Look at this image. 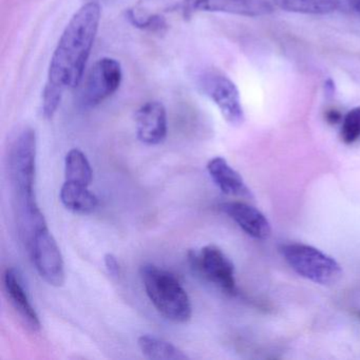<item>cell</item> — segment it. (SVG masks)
<instances>
[{
    "label": "cell",
    "instance_id": "cell-9",
    "mask_svg": "<svg viewBox=\"0 0 360 360\" xmlns=\"http://www.w3.org/2000/svg\"><path fill=\"white\" fill-rule=\"evenodd\" d=\"M191 265L205 279L229 294L236 292L235 267L216 245H206L189 256Z\"/></svg>",
    "mask_w": 360,
    "mask_h": 360
},
{
    "label": "cell",
    "instance_id": "cell-7",
    "mask_svg": "<svg viewBox=\"0 0 360 360\" xmlns=\"http://www.w3.org/2000/svg\"><path fill=\"white\" fill-rule=\"evenodd\" d=\"M201 91L216 104L229 125L239 127L244 123L243 107L239 90L233 81L219 71L203 72L198 81Z\"/></svg>",
    "mask_w": 360,
    "mask_h": 360
},
{
    "label": "cell",
    "instance_id": "cell-14",
    "mask_svg": "<svg viewBox=\"0 0 360 360\" xmlns=\"http://www.w3.org/2000/svg\"><path fill=\"white\" fill-rule=\"evenodd\" d=\"M60 198L63 205L75 214H91L98 205V199L89 191V186L68 181H65Z\"/></svg>",
    "mask_w": 360,
    "mask_h": 360
},
{
    "label": "cell",
    "instance_id": "cell-3",
    "mask_svg": "<svg viewBox=\"0 0 360 360\" xmlns=\"http://www.w3.org/2000/svg\"><path fill=\"white\" fill-rule=\"evenodd\" d=\"M10 174L22 218L29 229L44 218L35 198L37 134L31 128H25L14 141L10 153Z\"/></svg>",
    "mask_w": 360,
    "mask_h": 360
},
{
    "label": "cell",
    "instance_id": "cell-15",
    "mask_svg": "<svg viewBox=\"0 0 360 360\" xmlns=\"http://www.w3.org/2000/svg\"><path fill=\"white\" fill-rule=\"evenodd\" d=\"M138 345L145 357L153 360H187V354L176 345L159 337L143 335Z\"/></svg>",
    "mask_w": 360,
    "mask_h": 360
},
{
    "label": "cell",
    "instance_id": "cell-1",
    "mask_svg": "<svg viewBox=\"0 0 360 360\" xmlns=\"http://www.w3.org/2000/svg\"><path fill=\"white\" fill-rule=\"evenodd\" d=\"M101 15V6L90 1L72 16L63 32L50 62L43 92V113L46 119L54 117L65 92L75 89L83 82Z\"/></svg>",
    "mask_w": 360,
    "mask_h": 360
},
{
    "label": "cell",
    "instance_id": "cell-8",
    "mask_svg": "<svg viewBox=\"0 0 360 360\" xmlns=\"http://www.w3.org/2000/svg\"><path fill=\"white\" fill-rule=\"evenodd\" d=\"M30 248L33 263L39 276L50 285L62 286L66 279L64 258L47 223L31 233Z\"/></svg>",
    "mask_w": 360,
    "mask_h": 360
},
{
    "label": "cell",
    "instance_id": "cell-11",
    "mask_svg": "<svg viewBox=\"0 0 360 360\" xmlns=\"http://www.w3.org/2000/svg\"><path fill=\"white\" fill-rule=\"evenodd\" d=\"M220 210L250 237L264 240L271 236V227L269 220L257 208L243 202H225L221 204Z\"/></svg>",
    "mask_w": 360,
    "mask_h": 360
},
{
    "label": "cell",
    "instance_id": "cell-21",
    "mask_svg": "<svg viewBox=\"0 0 360 360\" xmlns=\"http://www.w3.org/2000/svg\"><path fill=\"white\" fill-rule=\"evenodd\" d=\"M345 3L347 4V6H349L351 9L357 12L358 14H360V0H345Z\"/></svg>",
    "mask_w": 360,
    "mask_h": 360
},
{
    "label": "cell",
    "instance_id": "cell-16",
    "mask_svg": "<svg viewBox=\"0 0 360 360\" xmlns=\"http://www.w3.org/2000/svg\"><path fill=\"white\" fill-rule=\"evenodd\" d=\"M276 7L292 13L326 15L340 7V0H273Z\"/></svg>",
    "mask_w": 360,
    "mask_h": 360
},
{
    "label": "cell",
    "instance_id": "cell-19",
    "mask_svg": "<svg viewBox=\"0 0 360 360\" xmlns=\"http://www.w3.org/2000/svg\"><path fill=\"white\" fill-rule=\"evenodd\" d=\"M105 266L107 271L113 277H117L120 275V263L117 257L112 254H106L104 257Z\"/></svg>",
    "mask_w": 360,
    "mask_h": 360
},
{
    "label": "cell",
    "instance_id": "cell-17",
    "mask_svg": "<svg viewBox=\"0 0 360 360\" xmlns=\"http://www.w3.org/2000/svg\"><path fill=\"white\" fill-rule=\"evenodd\" d=\"M65 176L68 182L90 186L94 170L85 153L79 149H71L65 159Z\"/></svg>",
    "mask_w": 360,
    "mask_h": 360
},
{
    "label": "cell",
    "instance_id": "cell-20",
    "mask_svg": "<svg viewBox=\"0 0 360 360\" xmlns=\"http://www.w3.org/2000/svg\"><path fill=\"white\" fill-rule=\"evenodd\" d=\"M326 119L328 123L335 125V124L339 123L342 120V115L339 111L332 109V110L326 111Z\"/></svg>",
    "mask_w": 360,
    "mask_h": 360
},
{
    "label": "cell",
    "instance_id": "cell-18",
    "mask_svg": "<svg viewBox=\"0 0 360 360\" xmlns=\"http://www.w3.org/2000/svg\"><path fill=\"white\" fill-rule=\"evenodd\" d=\"M345 144H353L360 139V107L349 110L342 119L340 131Z\"/></svg>",
    "mask_w": 360,
    "mask_h": 360
},
{
    "label": "cell",
    "instance_id": "cell-6",
    "mask_svg": "<svg viewBox=\"0 0 360 360\" xmlns=\"http://www.w3.org/2000/svg\"><path fill=\"white\" fill-rule=\"evenodd\" d=\"M122 79L123 71L119 60L111 58H101L84 81L79 96V107L96 108L119 90Z\"/></svg>",
    "mask_w": 360,
    "mask_h": 360
},
{
    "label": "cell",
    "instance_id": "cell-4",
    "mask_svg": "<svg viewBox=\"0 0 360 360\" xmlns=\"http://www.w3.org/2000/svg\"><path fill=\"white\" fill-rule=\"evenodd\" d=\"M140 274L149 300L163 317L174 323L191 320V299L176 275L153 264L143 265Z\"/></svg>",
    "mask_w": 360,
    "mask_h": 360
},
{
    "label": "cell",
    "instance_id": "cell-13",
    "mask_svg": "<svg viewBox=\"0 0 360 360\" xmlns=\"http://www.w3.org/2000/svg\"><path fill=\"white\" fill-rule=\"evenodd\" d=\"M207 172L214 184L225 195L252 198L239 172H236L224 158L216 157L210 160L207 164Z\"/></svg>",
    "mask_w": 360,
    "mask_h": 360
},
{
    "label": "cell",
    "instance_id": "cell-22",
    "mask_svg": "<svg viewBox=\"0 0 360 360\" xmlns=\"http://www.w3.org/2000/svg\"><path fill=\"white\" fill-rule=\"evenodd\" d=\"M358 316H359V318H360V311H359V313H358Z\"/></svg>",
    "mask_w": 360,
    "mask_h": 360
},
{
    "label": "cell",
    "instance_id": "cell-2",
    "mask_svg": "<svg viewBox=\"0 0 360 360\" xmlns=\"http://www.w3.org/2000/svg\"><path fill=\"white\" fill-rule=\"evenodd\" d=\"M198 12H218L233 15H269L273 6L269 0H138L127 11L128 20L136 28L155 30L165 26V16L178 14L184 18Z\"/></svg>",
    "mask_w": 360,
    "mask_h": 360
},
{
    "label": "cell",
    "instance_id": "cell-10",
    "mask_svg": "<svg viewBox=\"0 0 360 360\" xmlns=\"http://www.w3.org/2000/svg\"><path fill=\"white\" fill-rule=\"evenodd\" d=\"M136 126L141 143L149 146L162 144L168 132L165 106L157 101L147 102L136 110Z\"/></svg>",
    "mask_w": 360,
    "mask_h": 360
},
{
    "label": "cell",
    "instance_id": "cell-5",
    "mask_svg": "<svg viewBox=\"0 0 360 360\" xmlns=\"http://www.w3.org/2000/svg\"><path fill=\"white\" fill-rule=\"evenodd\" d=\"M282 256L301 277L321 285L336 283L342 276L339 263L318 248L307 244L292 243L282 245Z\"/></svg>",
    "mask_w": 360,
    "mask_h": 360
},
{
    "label": "cell",
    "instance_id": "cell-12",
    "mask_svg": "<svg viewBox=\"0 0 360 360\" xmlns=\"http://www.w3.org/2000/svg\"><path fill=\"white\" fill-rule=\"evenodd\" d=\"M4 285L8 298L27 326L33 330H41V320L31 302L24 279L16 269H8L4 275Z\"/></svg>",
    "mask_w": 360,
    "mask_h": 360
}]
</instances>
